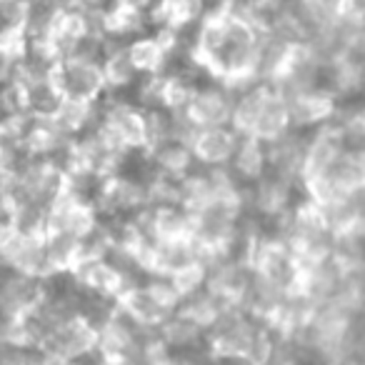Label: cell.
<instances>
[{
	"label": "cell",
	"mask_w": 365,
	"mask_h": 365,
	"mask_svg": "<svg viewBox=\"0 0 365 365\" xmlns=\"http://www.w3.org/2000/svg\"><path fill=\"white\" fill-rule=\"evenodd\" d=\"M225 170L233 175L238 185H250L260 175L268 173V160H265V143H260L253 135H240L238 148H235L233 158H230Z\"/></svg>",
	"instance_id": "obj_30"
},
{
	"label": "cell",
	"mask_w": 365,
	"mask_h": 365,
	"mask_svg": "<svg viewBox=\"0 0 365 365\" xmlns=\"http://www.w3.org/2000/svg\"><path fill=\"white\" fill-rule=\"evenodd\" d=\"M250 265L263 280H268L280 293H293L298 288L300 278V260L293 255V250L283 240L263 233V238L255 243Z\"/></svg>",
	"instance_id": "obj_8"
},
{
	"label": "cell",
	"mask_w": 365,
	"mask_h": 365,
	"mask_svg": "<svg viewBox=\"0 0 365 365\" xmlns=\"http://www.w3.org/2000/svg\"><path fill=\"white\" fill-rule=\"evenodd\" d=\"M98 223H101V215L91 200H83L63 190L61 198L48 208L46 230H61L83 243L98 228Z\"/></svg>",
	"instance_id": "obj_15"
},
{
	"label": "cell",
	"mask_w": 365,
	"mask_h": 365,
	"mask_svg": "<svg viewBox=\"0 0 365 365\" xmlns=\"http://www.w3.org/2000/svg\"><path fill=\"white\" fill-rule=\"evenodd\" d=\"M235 93L215 78H205L188 103V115L198 128L230 125Z\"/></svg>",
	"instance_id": "obj_14"
},
{
	"label": "cell",
	"mask_w": 365,
	"mask_h": 365,
	"mask_svg": "<svg viewBox=\"0 0 365 365\" xmlns=\"http://www.w3.org/2000/svg\"><path fill=\"white\" fill-rule=\"evenodd\" d=\"M21 51H23V43H18V46L0 43V88L11 86L13 78H16L18 63H21Z\"/></svg>",
	"instance_id": "obj_37"
},
{
	"label": "cell",
	"mask_w": 365,
	"mask_h": 365,
	"mask_svg": "<svg viewBox=\"0 0 365 365\" xmlns=\"http://www.w3.org/2000/svg\"><path fill=\"white\" fill-rule=\"evenodd\" d=\"M98 333V348L96 353L103 358H135L150 340H155V330L138 328L135 323L125 318L120 310L115 308V313L101 323L96 328Z\"/></svg>",
	"instance_id": "obj_12"
},
{
	"label": "cell",
	"mask_w": 365,
	"mask_h": 365,
	"mask_svg": "<svg viewBox=\"0 0 365 365\" xmlns=\"http://www.w3.org/2000/svg\"><path fill=\"white\" fill-rule=\"evenodd\" d=\"M168 278H170L175 293L180 295V300L188 298V295H193L205 288V263L203 260H195V263L175 270V273L168 275Z\"/></svg>",
	"instance_id": "obj_36"
},
{
	"label": "cell",
	"mask_w": 365,
	"mask_h": 365,
	"mask_svg": "<svg viewBox=\"0 0 365 365\" xmlns=\"http://www.w3.org/2000/svg\"><path fill=\"white\" fill-rule=\"evenodd\" d=\"M125 158H128V150H123L106 130L93 125V128H88L83 135H78L76 140H73V153H71V165H68V170L76 168V170H83V173H88V175L103 180V178L123 170Z\"/></svg>",
	"instance_id": "obj_7"
},
{
	"label": "cell",
	"mask_w": 365,
	"mask_h": 365,
	"mask_svg": "<svg viewBox=\"0 0 365 365\" xmlns=\"http://www.w3.org/2000/svg\"><path fill=\"white\" fill-rule=\"evenodd\" d=\"M0 270L23 273L31 278H48L46 255H43V233L6 230L0 235Z\"/></svg>",
	"instance_id": "obj_11"
},
{
	"label": "cell",
	"mask_w": 365,
	"mask_h": 365,
	"mask_svg": "<svg viewBox=\"0 0 365 365\" xmlns=\"http://www.w3.org/2000/svg\"><path fill=\"white\" fill-rule=\"evenodd\" d=\"M288 118H290V128L300 133H310L315 128L325 125V123L333 118L335 108V98L330 96L325 88H313V91H305L300 96L288 98Z\"/></svg>",
	"instance_id": "obj_22"
},
{
	"label": "cell",
	"mask_w": 365,
	"mask_h": 365,
	"mask_svg": "<svg viewBox=\"0 0 365 365\" xmlns=\"http://www.w3.org/2000/svg\"><path fill=\"white\" fill-rule=\"evenodd\" d=\"M243 195L213 198L193 213V240L203 250H220L233 240L243 220Z\"/></svg>",
	"instance_id": "obj_5"
},
{
	"label": "cell",
	"mask_w": 365,
	"mask_h": 365,
	"mask_svg": "<svg viewBox=\"0 0 365 365\" xmlns=\"http://www.w3.org/2000/svg\"><path fill=\"white\" fill-rule=\"evenodd\" d=\"M340 13L355 21H365V0H340Z\"/></svg>",
	"instance_id": "obj_38"
},
{
	"label": "cell",
	"mask_w": 365,
	"mask_h": 365,
	"mask_svg": "<svg viewBox=\"0 0 365 365\" xmlns=\"http://www.w3.org/2000/svg\"><path fill=\"white\" fill-rule=\"evenodd\" d=\"M355 270H348L333 258V255H325V258L310 260V263H300V278H298V293L308 300L310 305H323L338 295V290L343 288L345 278Z\"/></svg>",
	"instance_id": "obj_13"
},
{
	"label": "cell",
	"mask_w": 365,
	"mask_h": 365,
	"mask_svg": "<svg viewBox=\"0 0 365 365\" xmlns=\"http://www.w3.org/2000/svg\"><path fill=\"white\" fill-rule=\"evenodd\" d=\"M96 110L98 103H86V101H71V98H63L61 106L56 108L48 120L58 128L66 138L76 140L78 135L88 130V128L96 125Z\"/></svg>",
	"instance_id": "obj_33"
},
{
	"label": "cell",
	"mask_w": 365,
	"mask_h": 365,
	"mask_svg": "<svg viewBox=\"0 0 365 365\" xmlns=\"http://www.w3.org/2000/svg\"><path fill=\"white\" fill-rule=\"evenodd\" d=\"M98 333L86 318H73L56 325L41 343V353L58 363H76L96 355Z\"/></svg>",
	"instance_id": "obj_9"
},
{
	"label": "cell",
	"mask_w": 365,
	"mask_h": 365,
	"mask_svg": "<svg viewBox=\"0 0 365 365\" xmlns=\"http://www.w3.org/2000/svg\"><path fill=\"white\" fill-rule=\"evenodd\" d=\"M66 190V170L51 160L28 158L16 173L11 185V203H31L51 208Z\"/></svg>",
	"instance_id": "obj_4"
},
{
	"label": "cell",
	"mask_w": 365,
	"mask_h": 365,
	"mask_svg": "<svg viewBox=\"0 0 365 365\" xmlns=\"http://www.w3.org/2000/svg\"><path fill=\"white\" fill-rule=\"evenodd\" d=\"M240 133L233 125H213L198 128L190 138V153L198 168H228L235 148H238Z\"/></svg>",
	"instance_id": "obj_18"
},
{
	"label": "cell",
	"mask_w": 365,
	"mask_h": 365,
	"mask_svg": "<svg viewBox=\"0 0 365 365\" xmlns=\"http://www.w3.org/2000/svg\"><path fill=\"white\" fill-rule=\"evenodd\" d=\"M96 125L106 130L128 153H138L148 148L145 110L128 96L101 98L96 110Z\"/></svg>",
	"instance_id": "obj_3"
},
{
	"label": "cell",
	"mask_w": 365,
	"mask_h": 365,
	"mask_svg": "<svg viewBox=\"0 0 365 365\" xmlns=\"http://www.w3.org/2000/svg\"><path fill=\"white\" fill-rule=\"evenodd\" d=\"M31 0H0V43L18 46L26 38Z\"/></svg>",
	"instance_id": "obj_34"
},
{
	"label": "cell",
	"mask_w": 365,
	"mask_h": 365,
	"mask_svg": "<svg viewBox=\"0 0 365 365\" xmlns=\"http://www.w3.org/2000/svg\"><path fill=\"white\" fill-rule=\"evenodd\" d=\"M345 150L343 140L338 138L335 128L330 123L315 128L305 135V158H303V180L315 178ZM303 185V182H300Z\"/></svg>",
	"instance_id": "obj_28"
},
{
	"label": "cell",
	"mask_w": 365,
	"mask_h": 365,
	"mask_svg": "<svg viewBox=\"0 0 365 365\" xmlns=\"http://www.w3.org/2000/svg\"><path fill=\"white\" fill-rule=\"evenodd\" d=\"M305 135L300 130H285L275 140L265 143V160H268V173L280 175L285 180L300 185L303 182V158H305Z\"/></svg>",
	"instance_id": "obj_21"
},
{
	"label": "cell",
	"mask_w": 365,
	"mask_h": 365,
	"mask_svg": "<svg viewBox=\"0 0 365 365\" xmlns=\"http://www.w3.org/2000/svg\"><path fill=\"white\" fill-rule=\"evenodd\" d=\"M148 178L135 170H118L103 178L96 190L98 215L103 220H133L148 210Z\"/></svg>",
	"instance_id": "obj_1"
},
{
	"label": "cell",
	"mask_w": 365,
	"mask_h": 365,
	"mask_svg": "<svg viewBox=\"0 0 365 365\" xmlns=\"http://www.w3.org/2000/svg\"><path fill=\"white\" fill-rule=\"evenodd\" d=\"M225 308H228V303H223V300L210 293L208 288L198 290V293L188 295V298H182L180 305H178V310H180L182 315H188L190 320H195V323L205 330L215 323V318H218Z\"/></svg>",
	"instance_id": "obj_35"
},
{
	"label": "cell",
	"mask_w": 365,
	"mask_h": 365,
	"mask_svg": "<svg viewBox=\"0 0 365 365\" xmlns=\"http://www.w3.org/2000/svg\"><path fill=\"white\" fill-rule=\"evenodd\" d=\"M365 190V150H343L320 175L308 178L300 193L315 205H323L340 195H358Z\"/></svg>",
	"instance_id": "obj_2"
},
{
	"label": "cell",
	"mask_w": 365,
	"mask_h": 365,
	"mask_svg": "<svg viewBox=\"0 0 365 365\" xmlns=\"http://www.w3.org/2000/svg\"><path fill=\"white\" fill-rule=\"evenodd\" d=\"M43 255H46L48 278L71 275L83 258V243L61 230H43Z\"/></svg>",
	"instance_id": "obj_29"
},
{
	"label": "cell",
	"mask_w": 365,
	"mask_h": 365,
	"mask_svg": "<svg viewBox=\"0 0 365 365\" xmlns=\"http://www.w3.org/2000/svg\"><path fill=\"white\" fill-rule=\"evenodd\" d=\"M101 73L106 83V96H133L135 86L140 83V73L135 71L133 61L128 58L125 43L108 41L101 58Z\"/></svg>",
	"instance_id": "obj_24"
},
{
	"label": "cell",
	"mask_w": 365,
	"mask_h": 365,
	"mask_svg": "<svg viewBox=\"0 0 365 365\" xmlns=\"http://www.w3.org/2000/svg\"><path fill=\"white\" fill-rule=\"evenodd\" d=\"M155 335L160 348L173 358H190V355L205 353V328H200L178 308L158 325Z\"/></svg>",
	"instance_id": "obj_17"
},
{
	"label": "cell",
	"mask_w": 365,
	"mask_h": 365,
	"mask_svg": "<svg viewBox=\"0 0 365 365\" xmlns=\"http://www.w3.org/2000/svg\"><path fill=\"white\" fill-rule=\"evenodd\" d=\"M128 58L143 78L160 76L170 68V48L160 31H145L125 43Z\"/></svg>",
	"instance_id": "obj_27"
},
{
	"label": "cell",
	"mask_w": 365,
	"mask_h": 365,
	"mask_svg": "<svg viewBox=\"0 0 365 365\" xmlns=\"http://www.w3.org/2000/svg\"><path fill=\"white\" fill-rule=\"evenodd\" d=\"M145 160L153 175L173 178V180H182L198 168L193 153H190V145L180 140H160L155 145L145 148Z\"/></svg>",
	"instance_id": "obj_26"
},
{
	"label": "cell",
	"mask_w": 365,
	"mask_h": 365,
	"mask_svg": "<svg viewBox=\"0 0 365 365\" xmlns=\"http://www.w3.org/2000/svg\"><path fill=\"white\" fill-rule=\"evenodd\" d=\"M285 130H290V118H288V103L270 88L268 98L260 106L258 115H255L253 125H250L248 135L258 138L260 143H270L278 135H283Z\"/></svg>",
	"instance_id": "obj_32"
},
{
	"label": "cell",
	"mask_w": 365,
	"mask_h": 365,
	"mask_svg": "<svg viewBox=\"0 0 365 365\" xmlns=\"http://www.w3.org/2000/svg\"><path fill=\"white\" fill-rule=\"evenodd\" d=\"M53 83L63 98L71 101L98 103L106 98V83H103L101 63L88 58H61L53 71Z\"/></svg>",
	"instance_id": "obj_10"
},
{
	"label": "cell",
	"mask_w": 365,
	"mask_h": 365,
	"mask_svg": "<svg viewBox=\"0 0 365 365\" xmlns=\"http://www.w3.org/2000/svg\"><path fill=\"white\" fill-rule=\"evenodd\" d=\"M208 3H210V6H213V3H220V0H208Z\"/></svg>",
	"instance_id": "obj_40"
},
{
	"label": "cell",
	"mask_w": 365,
	"mask_h": 365,
	"mask_svg": "<svg viewBox=\"0 0 365 365\" xmlns=\"http://www.w3.org/2000/svg\"><path fill=\"white\" fill-rule=\"evenodd\" d=\"M71 278L86 295L108 300H115L128 285L125 278L106 258H81V263L73 268Z\"/></svg>",
	"instance_id": "obj_23"
},
{
	"label": "cell",
	"mask_w": 365,
	"mask_h": 365,
	"mask_svg": "<svg viewBox=\"0 0 365 365\" xmlns=\"http://www.w3.org/2000/svg\"><path fill=\"white\" fill-rule=\"evenodd\" d=\"M128 3H133V6H138V8H140V11L150 13V11H155L158 3H160V0H128Z\"/></svg>",
	"instance_id": "obj_39"
},
{
	"label": "cell",
	"mask_w": 365,
	"mask_h": 365,
	"mask_svg": "<svg viewBox=\"0 0 365 365\" xmlns=\"http://www.w3.org/2000/svg\"><path fill=\"white\" fill-rule=\"evenodd\" d=\"M320 213H323V220L328 225L330 238L333 235H340L345 230H353L365 225V198L363 193L358 195H340V198H333L328 203L318 205Z\"/></svg>",
	"instance_id": "obj_31"
},
{
	"label": "cell",
	"mask_w": 365,
	"mask_h": 365,
	"mask_svg": "<svg viewBox=\"0 0 365 365\" xmlns=\"http://www.w3.org/2000/svg\"><path fill=\"white\" fill-rule=\"evenodd\" d=\"M208 11V0H160L155 11L148 13L150 31H193Z\"/></svg>",
	"instance_id": "obj_25"
},
{
	"label": "cell",
	"mask_w": 365,
	"mask_h": 365,
	"mask_svg": "<svg viewBox=\"0 0 365 365\" xmlns=\"http://www.w3.org/2000/svg\"><path fill=\"white\" fill-rule=\"evenodd\" d=\"M115 308L125 315L130 323H135L138 328L145 330H158V325L173 313L155 293L148 285V280H138V283H130L120 290V295L115 298Z\"/></svg>",
	"instance_id": "obj_16"
},
{
	"label": "cell",
	"mask_w": 365,
	"mask_h": 365,
	"mask_svg": "<svg viewBox=\"0 0 365 365\" xmlns=\"http://www.w3.org/2000/svg\"><path fill=\"white\" fill-rule=\"evenodd\" d=\"M300 195H303L300 185L280 175H273V173H265L255 182L243 188V210L245 215H250L268 228L298 203Z\"/></svg>",
	"instance_id": "obj_6"
},
{
	"label": "cell",
	"mask_w": 365,
	"mask_h": 365,
	"mask_svg": "<svg viewBox=\"0 0 365 365\" xmlns=\"http://www.w3.org/2000/svg\"><path fill=\"white\" fill-rule=\"evenodd\" d=\"M46 280L31 278L23 273L0 270V313L13 320H21L41 303Z\"/></svg>",
	"instance_id": "obj_19"
},
{
	"label": "cell",
	"mask_w": 365,
	"mask_h": 365,
	"mask_svg": "<svg viewBox=\"0 0 365 365\" xmlns=\"http://www.w3.org/2000/svg\"><path fill=\"white\" fill-rule=\"evenodd\" d=\"M13 88L21 101V110L31 120H48L61 106L63 96L53 83V76H16Z\"/></svg>",
	"instance_id": "obj_20"
}]
</instances>
